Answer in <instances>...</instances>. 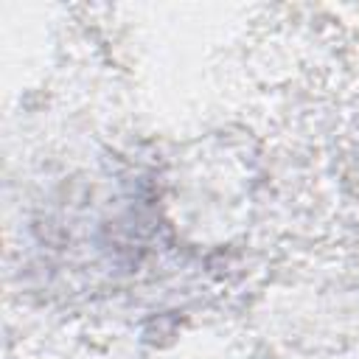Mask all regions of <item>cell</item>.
<instances>
[]
</instances>
